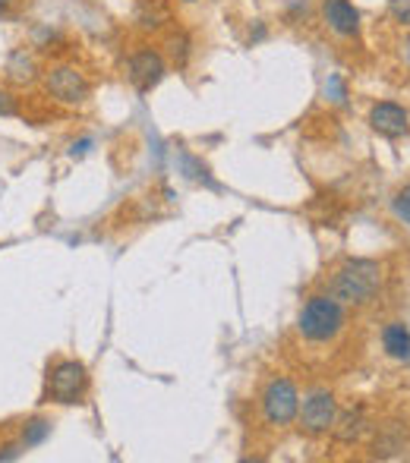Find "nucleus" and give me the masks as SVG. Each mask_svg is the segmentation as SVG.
Wrapping results in <instances>:
<instances>
[{
  "label": "nucleus",
  "mask_w": 410,
  "mask_h": 463,
  "mask_svg": "<svg viewBox=\"0 0 410 463\" xmlns=\"http://www.w3.org/2000/svg\"><path fill=\"white\" fill-rule=\"evenodd\" d=\"M382 287V265L373 259H348L331 275V297L341 306H367Z\"/></svg>",
  "instance_id": "obj_1"
},
{
  "label": "nucleus",
  "mask_w": 410,
  "mask_h": 463,
  "mask_svg": "<svg viewBox=\"0 0 410 463\" xmlns=\"http://www.w3.org/2000/svg\"><path fill=\"white\" fill-rule=\"evenodd\" d=\"M297 328H300V335L312 344L335 341V337L344 331V306L338 303L335 297L316 293V297H310L307 306H303Z\"/></svg>",
  "instance_id": "obj_2"
},
{
  "label": "nucleus",
  "mask_w": 410,
  "mask_h": 463,
  "mask_svg": "<svg viewBox=\"0 0 410 463\" xmlns=\"http://www.w3.org/2000/svg\"><path fill=\"white\" fill-rule=\"evenodd\" d=\"M89 391V372L80 360H61L48 372V397L54 403H82Z\"/></svg>",
  "instance_id": "obj_3"
},
{
  "label": "nucleus",
  "mask_w": 410,
  "mask_h": 463,
  "mask_svg": "<svg viewBox=\"0 0 410 463\" xmlns=\"http://www.w3.org/2000/svg\"><path fill=\"white\" fill-rule=\"evenodd\" d=\"M300 410V394L291 378H272L262 391V416L269 426H288L297 420Z\"/></svg>",
  "instance_id": "obj_4"
},
{
  "label": "nucleus",
  "mask_w": 410,
  "mask_h": 463,
  "mask_svg": "<svg viewBox=\"0 0 410 463\" xmlns=\"http://www.w3.org/2000/svg\"><path fill=\"white\" fill-rule=\"evenodd\" d=\"M335 416H338V403H335V394H331V391H312L307 401H303V407L297 410L300 429L310 435V439L329 435Z\"/></svg>",
  "instance_id": "obj_5"
},
{
  "label": "nucleus",
  "mask_w": 410,
  "mask_h": 463,
  "mask_svg": "<svg viewBox=\"0 0 410 463\" xmlns=\"http://www.w3.org/2000/svg\"><path fill=\"white\" fill-rule=\"evenodd\" d=\"M44 89H48V95L61 104H82L89 98L86 76H82L76 67H70V63L51 67L48 76H44Z\"/></svg>",
  "instance_id": "obj_6"
},
{
  "label": "nucleus",
  "mask_w": 410,
  "mask_h": 463,
  "mask_svg": "<svg viewBox=\"0 0 410 463\" xmlns=\"http://www.w3.org/2000/svg\"><path fill=\"white\" fill-rule=\"evenodd\" d=\"M165 57L152 48H139L127 63V80L133 82V89L139 95H148L161 80H165Z\"/></svg>",
  "instance_id": "obj_7"
},
{
  "label": "nucleus",
  "mask_w": 410,
  "mask_h": 463,
  "mask_svg": "<svg viewBox=\"0 0 410 463\" xmlns=\"http://www.w3.org/2000/svg\"><path fill=\"white\" fill-rule=\"evenodd\" d=\"M369 127L386 139H401L410 133V114L395 101H379L369 110Z\"/></svg>",
  "instance_id": "obj_8"
},
{
  "label": "nucleus",
  "mask_w": 410,
  "mask_h": 463,
  "mask_svg": "<svg viewBox=\"0 0 410 463\" xmlns=\"http://www.w3.org/2000/svg\"><path fill=\"white\" fill-rule=\"evenodd\" d=\"M322 16L329 23V29H335L338 35L354 38L360 32V13L354 10L350 0H325L322 4Z\"/></svg>",
  "instance_id": "obj_9"
},
{
  "label": "nucleus",
  "mask_w": 410,
  "mask_h": 463,
  "mask_svg": "<svg viewBox=\"0 0 410 463\" xmlns=\"http://www.w3.org/2000/svg\"><path fill=\"white\" fill-rule=\"evenodd\" d=\"M367 432V416H363V410H344V413L335 416V422H331V439L341 441V445H354L360 435Z\"/></svg>",
  "instance_id": "obj_10"
},
{
  "label": "nucleus",
  "mask_w": 410,
  "mask_h": 463,
  "mask_svg": "<svg viewBox=\"0 0 410 463\" xmlns=\"http://www.w3.org/2000/svg\"><path fill=\"white\" fill-rule=\"evenodd\" d=\"M382 347L392 360L410 363V328L405 322H388L382 328Z\"/></svg>",
  "instance_id": "obj_11"
},
{
  "label": "nucleus",
  "mask_w": 410,
  "mask_h": 463,
  "mask_svg": "<svg viewBox=\"0 0 410 463\" xmlns=\"http://www.w3.org/2000/svg\"><path fill=\"white\" fill-rule=\"evenodd\" d=\"M6 76L13 82H32L35 80V61H32L25 51H13L10 63H6Z\"/></svg>",
  "instance_id": "obj_12"
},
{
  "label": "nucleus",
  "mask_w": 410,
  "mask_h": 463,
  "mask_svg": "<svg viewBox=\"0 0 410 463\" xmlns=\"http://www.w3.org/2000/svg\"><path fill=\"white\" fill-rule=\"evenodd\" d=\"M136 19H139L142 29H158V25L167 19V6L161 4V0H139Z\"/></svg>",
  "instance_id": "obj_13"
},
{
  "label": "nucleus",
  "mask_w": 410,
  "mask_h": 463,
  "mask_svg": "<svg viewBox=\"0 0 410 463\" xmlns=\"http://www.w3.org/2000/svg\"><path fill=\"white\" fill-rule=\"evenodd\" d=\"M48 432H51V422L48 420H32L29 426H25V432H23V448L42 445V441L48 439Z\"/></svg>",
  "instance_id": "obj_14"
},
{
  "label": "nucleus",
  "mask_w": 410,
  "mask_h": 463,
  "mask_svg": "<svg viewBox=\"0 0 410 463\" xmlns=\"http://www.w3.org/2000/svg\"><path fill=\"white\" fill-rule=\"evenodd\" d=\"M392 208H395V214H398L401 221H407V224H410V186H405L398 195H395Z\"/></svg>",
  "instance_id": "obj_15"
},
{
  "label": "nucleus",
  "mask_w": 410,
  "mask_h": 463,
  "mask_svg": "<svg viewBox=\"0 0 410 463\" xmlns=\"http://www.w3.org/2000/svg\"><path fill=\"white\" fill-rule=\"evenodd\" d=\"M325 95H329L335 104H344V101H348V92H344L341 76H329V82H325Z\"/></svg>",
  "instance_id": "obj_16"
},
{
  "label": "nucleus",
  "mask_w": 410,
  "mask_h": 463,
  "mask_svg": "<svg viewBox=\"0 0 410 463\" xmlns=\"http://www.w3.org/2000/svg\"><path fill=\"white\" fill-rule=\"evenodd\" d=\"M388 10L401 25H410V0H388Z\"/></svg>",
  "instance_id": "obj_17"
},
{
  "label": "nucleus",
  "mask_w": 410,
  "mask_h": 463,
  "mask_svg": "<svg viewBox=\"0 0 410 463\" xmlns=\"http://www.w3.org/2000/svg\"><path fill=\"white\" fill-rule=\"evenodd\" d=\"M10 114H16V104H13V98L0 89V117H10Z\"/></svg>",
  "instance_id": "obj_18"
},
{
  "label": "nucleus",
  "mask_w": 410,
  "mask_h": 463,
  "mask_svg": "<svg viewBox=\"0 0 410 463\" xmlns=\"http://www.w3.org/2000/svg\"><path fill=\"white\" fill-rule=\"evenodd\" d=\"M23 454V445H4L0 448V460H16Z\"/></svg>",
  "instance_id": "obj_19"
},
{
  "label": "nucleus",
  "mask_w": 410,
  "mask_h": 463,
  "mask_svg": "<svg viewBox=\"0 0 410 463\" xmlns=\"http://www.w3.org/2000/svg\"><path fill=\"white\" fill-rule=\"evenodd\" d=\"M405 57H407V63H410V38L405 42Z\"/></svg>",
  "instance_id": "obj_20"
},
{
  "label": "nucleus",
  "mask_w": 410,
  "mask_h": 463,
  "mask_svg": "<svg viewBox=\"0 0 410 463\" xmlns=\"http://www.w3.org/2000/svg\"><path fill=\"white\" fill-rule=\"evenodd\" d=\"M10 4H13V0H0V10H6Z\"/></svg>",
  "instance_id": "obj_21"
},
{
  "label": "nucleus",
  "mask_w": 410,
  "mask_h": 463,
  "mask_svg": "<svg viewBox=\"0 0 410 463\" xmlns=\"http://www.w3.org/2000/svg\"><path fill=\"white\" fill-rule=\"evenodd\" d=\"M0 16H4V10H0Z\"/></svg>",
  "instance_id": "obj_22"
}]
</instances>
